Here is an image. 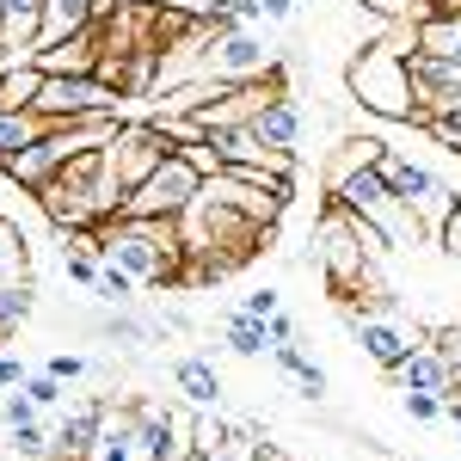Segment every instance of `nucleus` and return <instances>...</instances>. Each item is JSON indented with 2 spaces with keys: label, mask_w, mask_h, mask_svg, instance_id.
I'll list each match as a JSON object with an SVG mask.
<instances>
[{
  "label": "nucleus",
  "mask_w": 461,
  "mask_h": 461,
  "mask_svg": "<svg viewBox=\"0 0 461 461\" xmlns=\"http://www.w3.org/2000/svg\"><path fill=\"white\" fill-rule=\"evenodd\" d=\"M74 247H86L99 265L130 271L136 284H173L185 265V234L173 215H111L105 228L74 234Z\"/></svg>",
  "instance_id": "f257e3e1"
},
{
  "label": "nucleus",
  "mask_w": 461,
  "mask_h": 461,
  "mask_svg": "<svg viewBox=\"0 0 461 461\" xmlns=\"http://www.w3.org/2000/svg\"><path fill=\"white\" fill-rule=\"evenodd\" d=\"M351 93L363 111L375 117H393V123H419V99H412V74H406V56L393 43H369L351 62Z\"/></svg>",
  "instance_id": "f03ea898"
},
{
  "label": "nucleus",
  "mask_w": 461,
  "mask_h": 461,
  "mask_svg": "<svg viewBox=\"0 0 461 461\" xmlns=\"http://www.w3.org/2000/svg\"><path fill=\"white\" fill-rule=\"evenodd\" d=\"M197 80H221V86H247V80H277V50L252 25H234V32H215L203 43V62H197Z\"/></svg>",
  "instance_id": "7ed1b4c3"
},
{
  "label": "nucleus",
  "mask_w": 461,
  "mask_h": 461,
  "mask_svg": "<svg viewBox=\"0 0 461 461\" xmlns=\"http://www.w3.org/2000/svg\"><path fill=\"white\" fill-rule=\"evenodd\" d=\"M375 173H382V185H388V191L400 197V203H406V210L419 215V228H425V234H437V228H443V215L456 210V191H449L443 178L430 173V167L406 160V154H393V148H382Z\"/></svg>",
  "instance_id": "20e7f679"
},
{
  "label": "nucleus",
  "mask_w": 461,
  "mask_h": 461,
  "mask_svg": "<svg viewBox=\"0 0 461 461\" xmlns=\"http://www.w3.org/2000/svg\"><path fill=\"white\" fill-rule=\"evenodd\" d=\"M32 111H37V117H50V123H74V117H105V111H123V93L105 86L99 74H43Z\"/></svg>",
  "instance_id": "39448f33"
},
{
  "label": "nucleus",
  "mask_w": 461,
  "mask_h": 461,
  "mask_svg": "<svg viewBox=\"0 0 461 461\" xmlns=\"http://www.w3.org/2000/svg\"><path fill=\"white\" fill-rule=\"evenodd\" d=\"M197 191H203V173L173 148V154H167V160H160V167L123 197V215H173V221H178V215L197 203Z\"/></svg>",
  "instance_id": "423d86ee"
},
{
  "label": "nucleus",
  "mask_w": 461,
  "mask_h": 461,
  "mask_svg": "<svg viewBox=\"0 0 461 461\" xmlns=\"http://www.w3.org/2000/svg\"><path fill=\"white\" fill-rule=\"evenodd\" d=\"M173 136H167V123H154V117H136V123H117V136L105 142L111 167H117V178H123V191H136L167 154H173Z\"/></svg>",
  "instance_id": "0eeeda50"
},
{
  "label": "nucleus",
  "mask_w": 461,
  "mask_h": 461,
  "mask_svg": "<svg viewBox=\"0 0 461 461\" xmlns=\"http://www.w3.org/2000/svg\"><path fill=\"white\" fill-rule=\"evenodd\" d=\"M351 332H357V345H363V357H369V363H382V369H400L406 357L425 345L412 326L382 320V314H363V308H351Z\"/></svg>",
  "instance_id": "6e6552de"
},
{
  "label": "nucleus",
  "mask_w": 461,
  "mask_h": 461,
  "mask_svg": "<svg viewBox=\"0 0 461 461\" xmlns=\"http://www.w3.org/2000/svg\"><path fill=\"white\" fill-rule=\"evenodd\" d=\"M111 419V400H80V406H68L62 412V425H56V437H50V456L56 461H86L93 456V443H99V430H105Z\"/></svg>",
  "instance_id": "1a4fd4ad"
},
{
  "label": "nucleus",
  "mask_w": 461,
  "mask_h": 461,
  "mask_svg": "<svg viewBox=\"0 0 461 461\" xmlns=\"http://www.w3.org/2000/svg\"><path fill=\"white\" fill-rule=\"evenodd\" d=\"M43 32V0H0V50L6 62H32Z\"/></svg>",
  "instance_id": "9d476101"
},
{
  "label": "nucleus",
  "mask_w": 461,
  "mask_h": 461,
  "mask_svg": "<svg viewBox=\"0 0 461 461\" xmlns=\"http://www.w3.org/2000/svg\"><path fill=\"white\" fill-rule=\"evenodd\" d=\"M393 382H400V388H425V393H437V400H443V406H449V400H456V375H449V363H443V351H437V345H419V351L406 357V363H400V369H388Z\"/></svg>",
  "instance_id": "9b49d317"
},
{
  "label": "nucleus",
  "mask_w": 461,
  "mask_h": 461,
  "mask_svg": "<svg viewBox=\"0 0 461 461\" xmlns=\"http://www.w3.org/2000/svg\"><path fill=\"white\" fill-rule=\"evenodd\" d=\"M86 461H154L142 443V430H136V412L130 406H111L105 430H99V443H93V456Z\"/></svg>",
  "instance_id": "f8f14e48"
},
{
  "label": "nucleus",
  "mask_w": 461,
  "mask_h": 461,
  "mask_svg": "<svg viewBox=\"0 0 461 461\" xmlns=\"http://www.w3.org/2000/svg\"><path fill=\"white\" fill-rule=\"evenodd\" d=\"M252 130H258L265 148H295L302 142V105H295L289 93H271L265 105L252 111Z\"/></svg>",
  "instance_id": "ddd939ff"
},
{
  "label": "nucleus",
  "mask_w": 461,
  "mask_h": 461,
  "mask_svg": "<svg viewBox=\"0 0 461 461\" xmlns=\"http://www.w3.org/2000/svg\"><path fill=\"white\" fill-rule=\"evenodd\" d=\"M32 62L43 74H99V25H93V32H80V37H68V43L37 50Z\"/></svg>",
  "instance_id": "4468645a"
},
{
  "label": "nucleus",
  "mask_w": 461,
  "mask_h": 461,
  "mask_svg": "<svg viewBox=\"0 0 461 461\" xmlns=\"http://www.w3.org/2000/svg\"><path fill=\"white\" fill-rule=\"evenodd\" d=\"M173 382H178V393H185L197 412L221 406V375H215L210 357H178V363H173Z\"/></svg>",
  "instance_id": "2eb2a0df"
},
{
  "label": "nucleus",
  "mask_w": 461,
  "mask_h": 461,
  "mask_svg": "<svg viewBox=\"0 0 461 461\" xmlns=\"http://www.w3.org/2000/svg\"><path fill=\"white\" fill-rule=\"evenodd\" d=\"M50 130V117H37V111H13V105H0V167H13L25 148L37 142Z\"/></svg>",
  "instance_id": "dca6fc26"
},
{
  "label": "nucleus",
  "mask_w": 461,
  "mask_h": 461,
  "mask_svg": "<svg viewBox=\"0 0 461 461\" xmlns=\"http://www.w3.org/2000/svg\"><path fill=\"white\" fill-rule=\"evenodd\" d=\"M382 148H388L382 136H351V142L332 154V167H326V191H332L339 178H351V173H363V167H375V160H382Z\"/></svg>",
  "instance_id": "f3484780"
},
{
  "label": "nucleus",
  "mask_w": 461,
  "mask_h": 461,
  "mask_svg": "<svg viewBox=\"0 0 461 461\" xmlns=\"http://www.w3.org/2000/svg\"><path fill=\"white\" fill-rule=\"evenodd\" d=\"M37 86H43V68H37V62H6V80H0V105L32 111Z\"/></svg>",
  "instance_id": "a211bd4d"
},
{
  "label": "nucleus",
  "mask_w": 461,
  "mask_h": 461,
  "mask_svg": "<svg viewBox=\"0 0 461 461\" xmlns=\"http://www.w3.org/2000/svg\"><path fill=\"white\" fill-rule=\"evenodd\" d=\"M221 339H228V351H234V357H265V351H271V332H265V320L240 314V308L228 314V332H221Z\"/></svg>",
  "instance_id": "6ab92c4d"
},
{
  "label": "nucleus",
  "mask_w": 461,
  "mask_h": 461,
  "mask_svg": "<svg viewBox=\"0 0 461 461\" xmlns=\"http://www.w3.org/2000/svg\"><path fill=\"white\" fill-rule=\"evenodd\" d=\"M25 314H32V289H0V345L25 326Z\"/></svg>",
  "instance_id": "aec40b11"
},
{
  "label": "nucleus",
  "mask_w": 461,
  "mask_h": 461,
  "mask_svg": "<svg viewBox=\"0 0 461 461\" xmlns=\"http://www.w3.org/2000/svg\"><path fill=\"white\" fill-rule=\"evenodd\" d=\"M99 302H111V308H123V302H130V295H136V277H130V271H117V265H99Z\"/></svg>",
  "instance_id": "412c9836"
},
{
  "label": "nucleus",
  "mask_w": 461,
  "mask_h": 461,
  "mask_svg": "<svg viewBox=\"0 0 461 461\" xmlns=\"http://www.w3.org/2000/svg\"><path fill=\"white\" fill-rule=\"evenodd\" d=\"M37 412H43V406H37L25 388H6V393H0V419H6V430H13V425H37Z\"/></svg>",
  "instance_id": "4be33fe9"
},
{
  "label": "nucleus",
  "mask_w": 461,
  "mask_h": 461,
  "mask_svg": "<svg viewBox=\"0 0 461 461\" xmlns=\"http://www.w3.org/2000/svg\"><path fill=\"white\" fill-rule=\"evenodd\" d=\"M25 393H32L37 406H62L68 400V382H56L50 369H37V375H25Z\"/></svg>",
  "instance_id": "5701e85b"
},
{
  "label": "nucleus",
  "mask_w": 461,
  "mask_h": 461,
  "mask_svg": "<svg viewBox=\"0 0 461 461\" xmlns=\"http://www.w3.org/2000/svg\"><path fill=\"white\" fill-rule=\"evenodd\" d=\"M419 123H425L443 148H456V154H461V111H437V117H419Z\"/></svg>",
  "instance_id": "b1692460"
},
{
  "label": "nucleus",
  "mask_w": 461,
  "mask_h": 461,
  "mask_svg": "<svg viewBox=\"0 0 461 461\" xmlns=\"http://www.w3.org/2000/svg\"><path fill=\"white\" fill-rule=\"evenodd\" d=\"M430 240L443 247V258H449V265H461V203H456L449 215H443V228H437Z\"/></svg>",
  "instance_id": "393cba45"
},
{
  "label": "nucleus",
  "mask_w": 461,
  "mask_h": 461,
  "mask_svg": "<svg viewBox=\"0 0 461 461\" xmlns=\"http://www.w3.org/2000/svg\"><path fill=\"white\" fill-rule=\"evenodd\" d=\"M6 437H13V456H50V437H43V425H13Z\"/></svg>",
  "instance_id": "a878e982"
},
{
  "label": "nucleus",
  "mask_w": 461,
  "mask_h": 461,
  "mask_svg": "<svg viewBox=\"0 0 461 461\" xmlns=\"http://www.w3.org/2000/svg\"><path fill=\"white\" fill-rule=\"evenodd\" d=\"M178 154H185V160H191V167H197L203 178H215V173H221V154H215V148L203 142V136H197V142H178Z\"/></svg>",
  "instance_id": "bb28decb"
},
{
  "label": "nucleus",
  "mask_w": 461,
  "mask_h": 461,
  "mask_svg": "<svg viewBox=\"0 0 461 461\" xmlns=\"http://www.w3.org/2000/svg\"><path fill=\"white\" fill-rule=\"evenodd\" d=\"M228 437H234V425H221V419H210V412H203V419H197V456H215Z\"/></svg>",
  "instance_id": "cd10ccee"
},
{
  "label": "nucleus",
  "mask_w": 461,
  "mask_h": 461,
  "mask_svg": "<svg viewBox=\"0 0 461 461\" xmlns=\"http://www.w3.org/2000/svg\"><path fill=\"white\" fill-rule=\"evenodd\" d=\"M99 332H105V339H117V345H142V339H148V326H136L130 314H111V320H99Z\"/></svg>",
  "instance_id": "c85d7f7f"
},
{
  "label": "nucleus",
  "mask_w": 461,
  "mask_h": 461,
  "mask_svg": "<svg viewBox=\"0 0 461 461\" xmlns=\"http://www.w3.org/2000/svg\"><path fill=\"white\" fill-rule=\"evenodd\" d=\"M400 400H406V412H412L419 425H430V419H443V400H437V393H425V388H406Z\"/></svg>",
  "instance_id": "c756f323"
},
{
  "label": "nucleus",
  "mask_w": 461,
  "mask_h": 461,
  "mask_svg": "<svg viewBox=\"0 0 461 461\" xmlns=\"http://www.w3.org/2000/svg\"><path fill=\"white\" fill-rule=\"evenodd\" d=\"M430 345L443 351V363H449V375H456V388H461V326H443Z\"/></svg>",
  "instance_id": "7c9ffc66"
},
{
  "label": "nucleus",
  "mask_w": 461,
  "mask_h": 461,
  "mask_svg": "<svg viewBox=\"0 0 461 461\" xmlns=\"http://www.w3.org/2000/svg\"><path fill=\"white\" fill-rule=\"evenodd\" d=\"M43 369H50V375H56V382H80V375H86V357L62 351V357H50V363H43Z\"/></svg>",
  "instance_id": "2f4dec72"
},
{
  "label": "nucleus",
  "mask_w": 461,
  "mask_h": 461,
  "mask_svg": "<svg viewBox=\"0 0 461 461\" xmlns=\"http://www.w3.org/2000/svg\"><path fill=\"white\" fill-rule=\"evenodd\" d=\"M240 314H252V320H271V314H277V289H252L247 302H240Z\"/></svg>",
  "instance_id": "473e14b6"
},
{
  "label": "nucleus",
  "mask_w": 461,
  "mask_h": 461,
  "mask_svg": "<svg viewBox=\"0 0 461 461\" xmlns=\"http://www.w3.org/2000/svg\"><path fill=\"white\" fill-rule=\"evenodd\" d=\"M265 332H271V351H277V345H289V339H295V320H289L284 308H277V314L265 320Z\"/></svg>",
  "instance_id": "72a5a7b5"
},
{
  "label": "nucleus",
  "mask_w": 461,
  "mask_h": 461,
  "mask_svg": "<svg viewBox=\"0 0 461 461\" xmlns=\"http://www.w3.org/2000/svg\"><path fill=\"white\" fill-rule=\"evenodd\" d=\"M271 357H277V363H284L289 375H308V369H314V363H308V357L295 351V339H289V345H277V351H271Z\"/></svg>",
  "instance_id": "f704fd0d"
},
{
  "label": "nucleus",
  "mask_w": 461,
  "mask_h": 461,
  "mask_svg": "<svg viewBox=\"0 0 461 461\" xmlns=\"http://www.w3.org/2000/svg\"><path fill=\"white\" fill-rule=\"evenodd\" d=\"M375 19H412V0H363Z\"/></svg>",
  "instance_id": "c9c22d12"
},
{
  "label": "nucleus",
  "mask_w": 461,
  "mask_h": 461,
  "mask_svg": "<svg viewBox=\"0 0 461 461\" xmlns=\"http://www.w3.org/2000/svg\"><path fill=\"white\" fill-rule=\"evenodd\" d=\"M0 388H25V363L0 351Z\"/></svg>",
  "instance_id": "e433bc0d"
},
{
  "label": "nucleus",
  "mask_w": 461,
  "mask_h": 461,
  "mask_svg": "<svg viewBox=\"0 0 461 461\" xmlns=\"http://www.w3.org/2000/svg\"><path fill=\"white\" fill-rule=\"evenodd\" d=\"M178 13H191V19H210L215 6H234V0H173Z\"/></svg>",
  "instance_id": "4c0bfd02"
},
{
  "label": "nucleus",
  "mask_w": 461,
  "mask_h": 461,
  "mask_svg": "<svg viewBox=\"0 0 461 461\" xmlns=\"http://www.w3.org/2000/svg\"><path fill=\"white\" fill-rule=\"evenodd\" d=\"M295 382H302L308 400H320V393H326V369H308V375H295Z\"/></svg>",
  "instance_id": "58836bf2"
},
{
  "label": "nucleus",
  "mask_w": 461,
  "mask_h": 461,
  "mask_svg": "<svg viewBox=\"0 0 461 461\" xmlns=\"http://www.w3.org/2000/svg\"><path fill=\"white\" fill-rule=\"evenodd\" d=\"M419 13H443V6H456V0H412Z\"/></svg>",
  "instance_id": "ea45409f"
},
{
  "label": "nucleus",
  "mask_w": 461,
  "mask_h": 461,
  "mask_svg": "<svg viewBox=\"0 0 461 461\" xmlns=\"http://www.w3.org/2000/svg\"><path fill=\"white\" fill-rule=\"evenodd\" d=\"M252 461H277V449H271V443H265V449H258V456H252Z\"/></svg>",
  "instance_id": "a19ab883"
},
{
  "label": "nucleus",
  "mask_w": 461,
  "mask_h": 461,
  "mask_svg": "<svg viewBox=\"0 0 461 461\" xmlns=\"http://www.w3.org/2000/svg\"><path fill=\"white\" fill-rule=\"evenodd\" d=\"M0 80H6V62H0Z\"/></svg>",
  "instance_id": "79ce46f5"
},
{
  "label": "nucleus",
  "mask_w": 461,
  "mask_h": 461,
  "mask_svg": "<svg viewBox=\"0 0 461 461\" xmlns=\"http://www.w3.org/2000/svg\"><path fill=\"white\" fill-rule=\"evenodd\" d=\"M185 461H203V456H185Z\"/></svg>",
  "instance_id": "37998d69"
}]
</instances>
